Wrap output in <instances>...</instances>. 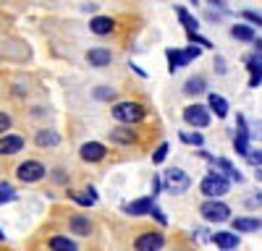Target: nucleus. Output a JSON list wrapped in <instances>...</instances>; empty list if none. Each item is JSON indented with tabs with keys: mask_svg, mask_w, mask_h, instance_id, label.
<instances>
[{
	"mask_svg": "<svg viewBox=\"0 0 262 251\" xmlns=\"http://www.w3.org/2000/svg\"><path fill=\"white\" fill-rule=\"evenodd\" d=\"M111 115L121 123V126H137L147 118V110L142 102H134V99H123V102H116L111 108Z\"/></svg>",
	"mask_w": 262,
	"mask_h": 251,
	"instance_id": "1",
	"label": "nucleus"
},
{
	"mask_svg": "<svg viewBox=\"0 0 262 251\" xmlns=\"http://www.w3.org/2000/svg\"><path fill=\"white\" fill-rule=\"evenodd\" d=\"M160 181H163V188L168 194H173V196H181V194H186L191 188V175L186 170H181V167H170V170H165V175Z\"/></svg>",
	"mask_w": 262,
	"mask_h": 251,
	"instance_id": "2",
	"label": "nucleus"
},
{
	"mask_svg": "<svg viewBox=\"0 0 262 251\" xmlns=\"http://www.w3.org/2000/svg\"><path fill=\"white\" fill-rule=\"evenodd\" d=\"M200 191L205 194V199H221V196H226V194L231 191V181H228L226 175H221V173L212 170L210 175L202 178Z\"/></svg>",
	"mask_w": 262,
	"mask_h": 251,
	"instance_id": "3",
	"label": "nucleus"
},
{
	"mask_svg": "<svg viewBox=\"0 0 262 251\" xmlns=\"http://www.w3.org/2000/svg\"><path fill=\"white\" fill-rule=\"evenodd\" d=\"M200 215L207 220V222H226L231 217V207L221 199H205L200 204Z\"/></svg>",
	"mask_w": 262,
	"mask_h": 251,
	"instance_id": "4",
	"label": "nucleus"
},
{
	"mask_svg": "<svg viewBox=\"0 0 262 251\" xmlns=\"http://www.w3.org/2000/svg\"><path fill=\"white\" fill-rule=\"evenodd\" d=\"M45 175H48V167L42 165L39 160H27V162H21L16 167V178L21 183H39Z\"/></svg>",
	"mask_w": 262,
	"mask_h": 251,
	"instance_id": "5",
	"label": "nucleus"
},
{
	"mask_svg": "<svg viewBox=\"0 0 262 251\" xmlns=\"http://www.w3.org/2000/svg\"><path fill=\"white\" fill-rule=\"evenodd\" d=\"M165 248V236L160 230H144L134 238V251H160Z\"/></svg>",
	"mask_w": 262,
	"mask_h": 251,
	"instance_id": "6",
	"label": "nucleus"
},
{
	"mask_svg": "<svg viewBox=\"0 0 262 251\" xmlns=\"http://www.w3.org/2000/svg\"><path fill=\"white\" fill-rule=\"evenodd\" d=\"M184 123H189V126H194V129H207L210 126V110L205 108V105H186L184 108Z\"/></svg>",
	"mask_w": 262,
	"mask_h": 251,
	"instance_id": "7",
	"label": "nucleus"
},
{
	"mask_svg": "<svg viewBox=\"0 0 262 251\" xmlns=\"http://www.w3.org/2000/svg\"><path fill=\"white\" fill-rule=\"evenodd\" d=\"M79 157L84 162H102L107 157V146L102 141H84L79 146Z\"/></svg>",
	"mask_w": 262,
	"mask_h": 251,
	"instance_id": "8",
	"label": "nucleus"
},
{
	"mask_svg": "<svg viewBox=\"0 0 262 251\" xmlns=\"http://www.w3.org/2000/svg\"><path fill=\"white\" fill-rule=\"evenodd\" d=\"M86 63H90L92 68H105V66H111V63H113V53L107 47H102V45L90 47V50H86Z\"/></svg>",
	"mask_w": 262,
	"mask_h": 251,
	"instance_id": "9",
	"label": "nucleus"
},
{
	"mask_svg": "<svg viewBox=\"0 0 262 251\" xmlns=\"http://www.w3.org/2000/svg\"><path fill=\"white\" fill-rule=\"evenodd\" d=\"M200 155H202V157H207V160L217 167V170H221V175H226V178H231V181H236V183H242V181H244V175L238 173L228 160H223V157H212V155H207V152H200ZM217 170H215V173H217Z\"/></svg>",
	"mask_w": 262,
	"mask_h": 251,
	"instance_id": "10",
	"label": "nucleus"
},
{
	"mask_svg": "<svg viewBox=\"0 0 262 251\" xmlns=\"http://www.w3.org/2000/svg\"><path fill=\"white\" fill-rule=\"evenodd\" d=\"M152 207H155V199H152V196H142V199H134V202L123 204V212L131 215V217H144V215L152 212Z\"/></svg>",
	"mask_w": 262,
	"mask_h": 251,
	"instance_id": "11",
	"label": "nucleus"
},
{
	"mask_svg": "<svg viewBox=\"0 0 262 251\" xmlns=\"http://www.w3.org/2000/svg\"><path fill=\"white\" fill-rule=\"evenodd\" d=\"M210 241H212L217 248H223V251H233L238 243H242V238H238L233 230H217V233L210 236Z\"/></svg>",
	"mask_w": 262,
	"mask_h": 251,
	"instance_id": "12",
	"label": "nucleus"
},
{
	"mask_svg": "<svg viewBox=\"0 0 262 251\" xmlns=\"http://www.w3.org/2000/svg\"><path fill=\"white\" fill-rule=\"evenodd\" d=\"M233 146H236V152L242 157L249 155V129H247V120L242 115H238V131L233 136Z\"/></svg>",
	"mask_w": 262,
	"mask_h": 251,
	"instance_id": "13",
	"label": "nucleus"
},
{
	"mask_svg": "<svg viewBox=\"0 0 262 251\" xmlns=\"http://www.w3.org/2000/svg\"><path fill=\"white\" fill-rule=\"evenodd\" d=\"M69 230H71V236H79V238H90L92 236V222L86 215H74L69 220Z\"/></svg>",
	"mask_w": 262,
	"mask_h": 251,
	"instance_id": "14",
	"label": "nucleus"
},
{
	"mask_svg": "<svg viewBox=\"0 0 262 251\" xmlns=\"http://www.w3.org/2000/svg\"><path fill=\"white\" fill-rule=\"evenodd\" d=\"M165 58H168V68H170V73H173V71H179V68H186L189 63H191V58L186 55V50H179V47L165 50Z\"/></svg>",
	"mask_w": 262,
	"mask_h": 251,
	"instance_id": "15",
	"label": "nucleus"
},
{
	"mask_svg": "<svg viewBox=\"0 0 262 251\" xmlns=\"http://www.w3.org/2000/svg\"><path fill=\"white\" fill-rule=\"evenodd\" d=\"M21 149H24V139L16 136V134H6L0 136V155H18Z\"/></svg>",
	"mask_w": 262,
	"mask_h": 251,
	"instance_id": "16",
	"label": "nucleus"
},
{
	"mask_svg": "<svg viewBox=\"0 0 262 251\" xmlns=\"http://www.w3.org/2000/svg\"><path fill=\"white\" fill-rule=\"evenodd\" d=\"M231 225H233V233H257L262 228V220L254 215H247V217H236Z\"/></svg>",
	"mask_w": 262,
	"mask_h": 251,
	"instance_id": "17",
	"label": "nucleus"
},
{
	"mask_svg": "<svg viewBox=\"0 0 262 251\" xmlns=\"http://www.w3.org/2000/svg\"><path fill=\"white\" fill-rule=\"evenodd\" d=\"M107 136H111L113 144H134L137 141V131H131V126H116V129L107 131Z\"/></svg>",
	"mask_w": 262,
	"mask_h": 251,
	"instance_id": "18",
	"label": "nucleus"
},
{
	"mask_svg": "<svg viewBox=\"0 0 262 251\" xmlns=\"http://www.w3.org/2000/svg\"><path fill=\"white\" fill-rule=\"evenodd\" d=\"M113 29H116V21L111 16H95V18H90V32L97 34V37L111 34Z\"/></svg>",
	"mask_w": 262,
	"mask_h": 251,
	"instance_id": "19",
	"label": "nucleus"
},
{
	"mask_svg": "<svg viewBox=\"0 0 262 251\" xmlns=\"http://www.w3.org/2000/svg\"><path fill=\"white\" fill-rule=\"evenodd\" d=\"M205 108L210 110V113H215L217 118H226L228 115V99L226 97H221V94H215V92H210L207 94V105H205Z\"/></svg>",
	"mask_w": 262,
	"mask_h": 251,
	"instance_id": "20",
	"label": "nucleus"
},
{
	"mask_svg": "<svg viewBox=\"0 0 262 251\" xmlns=\"http://www.w3.org/2000/svg\"><path fill=\"white\" fill-rule=\"evenodd\" d=\"M34 144L42 146V149H45V146H58L60 144V134L53 131V129H42V131L34 134Z\"/></svg>",
	"mask_w": 262,
	"mask_h": 251,
	"instance_id": "21",
	"label": "nucleus"
},
{
	"mask_svg": "<svg viewBox=\"0 0 262 251\" xmlns=\"http://www.w3.org/2000/svg\"><path fill=\"white\" fill-rule=\"evenodd\" d=\"M48 246H50V251H79L76 241H71L69 236H53L48 241Z\"/></svg>",
	"mask_w": 262,
	"mask_h": 251,
	"instance_id": "22",
	"label": "nucleus"
},
{
	"mask_svg": "<svg viewBox=\"0 0 262 251\" xmlns=\"http://www.w3.org/2000/svg\"><path fill=\"white\" fill-rule=\"evenodd\" d=\"M205 89H207V79H205L202 73L186 79V84H184V92H186V94H202Z\"/></svg>",
	"mask_w": 262,
	"mask_h": 251,
	"instance_id": "23",
	"label": "nucleus"
},
{
	"mask_svg": "<svg viewBox=\"0 0 262 251\" xmlns=\"http://www.w3.org/2000/svg\"><path fill=\"white\" fill-rule=\"evenodd\" d=\"M231 37L238 39V42H254L257 39V32L249 24H236V27H231Z\"/></svg>",
	"mask_w": 262,
	"mask_h": 251,
	"instance_id": "24",
	"label": "nucleus"
},
{
	"mask_svg": "<svg viewBox=\"0 0 262 251\" xmlns=\"http://www.w3.org/2000/svg\"><path fill=\"white\" fill-rule=\"evenodd\" d=\"M176 13H179V21H181V24H184V29H186V34H191V32H196V29H200V21H196L186 8H176Z\"/></svg>",
	"mask_w": 262,
	"mask_h": 251,
	"instance_id": "25",
	"label": "nucleus"
},
{
	"mask_svg": "<svg viewBox=\"0 0 262 251\" xmlns=\"http://www.w3.org/2000/svg\"><path fill=\"white\" fill-rule=\"evenodd\" d=\"M247 71L252 73V79H262V55L259 53L247 58Z\"/></svg>",
	"mask_w": 262,
	"mask_h": 251,
	"instance_id": "26",
	"label": "nucleus"
},
{
	"mask_svg": "<svg viewBox=\"0 0 262 251\" xmlns=\"http://www.w3.org/2000/svg\"><path fill=\"white\" fill-rule=\"evenodd\" d=\"M179 139L184 141V144H194V146H200V149H202V144H205V139H202V134H191V131H181L179 134Z\"/></svg>",
	"mask_w": 262,
	"mask_h": 251,
	"instance_id": "27",
	"label": "nucleus"
},
{
	"mask_svg": "<svg viewBox=\"0 0 262 251\" xmlns=\"http://www.w3.org/2000/svg\"><path fill=\"white\" fill-rule=\"evenodd\" d=\"M168 152H170V146L163 141V144H158V149L152 152V162L155 165H160V162H165V157H168Z\"/></svg>",
	"mask_w": 262,
	"mask_h": 251,
	"instance_id": "28",
	"label": "nucleus"
},
{
	"mask_svg": "<svg viewBox=\"0 0 262 251\" xmlns=\"http://www.w3.org/2000/svg\"><path fill=\"white\" fill-rule=\"evenodd\" d=\"M6 202H16V191H13V186L0 183V204H6Z\"/></svg>",
	"mask_w": 262,
	"mask_h": 251,
	"instance_id": "29",
	"label": "nucleus"
},
{
	"mask_svg": "<svg viewBox=\"0 0 262 251\" xmlns=\"http://www.w3.org/2000/svg\"><path fill=\"white\" fill-rule=\"evenodd\" d=\"M95 97H97V99H102V102L116 99V89H113V87H97V89H95Z\"/></svg>",
	"mask_w": 262,
	"mask_h": 251,
	"instance_id": "30",
	"label": "nucleus"
},
{
	"mask_svg": "<svg viewBox=\"0 0 262 251\" xmlns=\"http://www.w3.org/2000/svg\"><path fill=\"white\" fill-rule=\"evenodd\" d=\"M244 18H247V24L254 29V27H262V13H257V11H244Z\"/></svg>",
	"mask_w": 262,
	"mask_h": 251,
	"instance_id": "31",
	"label": "nucleus"
},
{
	"mask_svg": "<svg viewBox=\"0 0 262 251\" xmlns=\"http://www.w3.org/2000/svg\"><path fill=\"white\" fill-rule=\"evenodd\" d=\"M189 42H191V45H200V50L212 47V42H210V39H205V37H200L196 32H191V34H189Z\"/></svg>",
	"mask_w": 262,
	"mask_h": 251,
	"instance_id": "32",
	"label": "nucleus"
},
{
	"mask_svg": "<svg viewBox=\"0 0 262 251\" xmlns=\"http://www.w3.org/2000/svg\"><path fill=\"white\" fill-rule=\"evenodd\" d=\"M11 126H13L11 115H8V113H0V134H8V131H11Z\"/></svg>",
	"mask_w": 262,
	"mask_h": 251,
	"instance_id": "33",
	"label": "nucleus"
},
{
	"mask_svg": "<svg viewBox=\"0 0 262 251\" xmlns=\"http://www.w3.org/2000/svg\"><path fill=\"white\" fill-rule=\"evenodd\" d=\"M149 215H152V217H155V220H158L160 225H168V217H165V212H163V209H160L158 204H155V207H152V212H149Z\"/></svg>",
	"mask_w": 262,
	"mask_h": 251,
	"instance_id": "34",
	"label": "nucleus"
},
{
	"mask_svg": "<svg viewBox=\"0 0 262 251\" xmlns=\"http://www.w3.org/2000/svg\"><path fill=\"white\" fill-rule=\"evenodd\" d=\"M247 160H249L252 165H257V167H262V152H259V149H257V152H254V149H249V155H247Z\"/></svg>",
	"mask_w": 262,
	"mask_h": 251,
	"instance_id": "35",
	"label": "nucleus"
},
{
	"mask_svg": "<svg viewBox=\"0 0 262 251\" xmlns=\"http://www.w3.org/2000/svg\"><path fill=\"white\" fill-rule=\"evenodd\" d=\"M160 188H163V181H160V175H152V199H155L158 194H160Z\"/></svg>",
	"mask_w": 262,
	"mask_h": 251,
	"instance_id": "36",
	"label": "nucleus"
},
{
	"mask_svg": "<svg viewBox=\"0 0 262 251\" xmlns=\"http://www.w3.org/2000/svg\"><path fill=\"white\" fill-rule=\"evenodd\" d=\"M215 71L221 73V76H226L228 68H226V60H223V58H215Z\"/></svg>",
	"mask_w": 262,
	"mask_h": 251,
	"instance_id": "37",
	"label": "nucleus"
},
{
	"mask_svg": "<svg viewBox=\"0 0 262 251\" xmlns=\"http://www.w3.org/2000/svg\"><path fill=\"white\" fill-rule=\"evenodd\" d=\"M249 139H262V120L254 123V131H249Z\"/></svg>",
	"mask_w": 262,
	"mask_h": 251,
	"instance_id": "38",
	"label": "nucleus"
},
{
	"mask_svg": "<svg viewBox=\"0 0 262 251\" xmlns=\"http://www.w3.org/2000/svg\"><path fill=\"white\" fill-rule=\"evenodd\" d=\"M186 55H189L191 60H196V58H200V55H202V50H200V47H196V45H191V47H186Z\"/></svg>",
	"mask_w": 262,
	"mask_h": 251,
	"instance_id": "39",
	"label": "nucleus"
},
{
	"mask_svg": "<svg viewBox=\"0 0 262 251\" xmlns=\"http://www.w3.org/2000/svg\"><path fill=\"white\" fill-rule=\"evenodd\" d=\"M53 181H55V183H66V175H63L60 167H55V170H53Z\"/></svg>",
	"mask_w": 262,
	"mask_h": 251,
	"instance_id": "40",
	"label": "nucleus"
},
{
	"mask_svg": "<svg viewBox=\"0 0 262 251\" xmlns=\"http://www.w3.org/2000/svg\"><path fill=\"white\" fill-rule=\"evenodd\" d=\"M249 207H262V194H257V196H252L249 202H247Z\"/></svg>",
	"mask_w": 262,
	"mask_h": 251,
	"instance_id": "41",
	"label": "nucleus"
},
{
	"mask_svg": "<svg viewBox=\"0 0 262 251\" xmlns=\"http://www.w3.org/2000/svg\"><path fill=\"white\" fill-rule=\"evenodd\" d=\"M84 11H90V13H95L97 11V3H86V6H81Z\"/></svg>",
	"mask_w": 262,
	"mask_h": 251,
	"instance_id": "42",
	"label": "nucleus"
},
{
	"mask_svg": "<svg viewBox=\"0 0 262 251\" xmlns=\"http://www.w3.org/2000/svg\"><path fill=\"white\" fill-rule=\"evenodd\" d=\"M254 47H257V53L262 55V39H254Z\"/></svg>",
	"mask_w": 262,
	"mask_h": 251,
	"instance_id": "43",
	"label": "nucleus"
},
{
	"mask_svg": "<svg viewBox=\"0 0 262 251\" xmlns=\"http://www.w3.org/2000/svg\"><path fill=\"white\" fill-rule=\"evenodd\" d=\"M0 241H6V233H3V230H0Z\"/></svg>",
	"mask_w": 262,
	"mask_h": 251,
	"instance_id": "44",
	"label": "nucleus"
}]
</instances>
